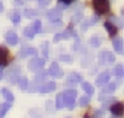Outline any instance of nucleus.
Returning <instances> with one entry per match:
<instances>
[{
    "label": "nucleus",
    "instance_id": "nucleus-15",
    "mask_svg": "<svg viewBox=\"0 0 124 118\" xmlns=\"http://www.w3.org/2000/svg\"><path fill=\"white\" fill-rule=\"evenodd\" d=\"M35 34H37V31H35V28H34L32 25H31V26H26V28L23 29V35H25L26 38H34Z\"/></svg>",
    "mask_w": 124,
    "mask_h": 118
},
{
    "label": "nucleus",
    "instance_id": "nucleus-8",
    "mask_svg": "<svg viewBox=\"0 0 124 118\" xmlns=\"http://www.w3.org/2000/svg\"><path fill=\"white\" fill-rule=\"evenodd\" d=\"M54 89H55V83H54V82H45V83H42V85L39 86L38 92H41V93H48V92H53Z\"/></svg>",
    "mask_w": 124,
    "mask_h": 118
},
{
    "label": "nucleus",
    "instance_id": "nucleus-32",
    "mask_svg": "<svg viewBox=\"0 0 124 118\" xmlns=\"http://www.w3.org/2000/svg\"><path fill=\"white\" fill-rule=\"evenodd\" d=\"M60 58H61V60H63V61H67V63H72V57H70V55H64V54H63V55H61V57H60Z\"/></svg>",
    "mask_w": 124,
    "mask_h": 118
},
{
    "label": "nucleus",
    "instance_id": "nucleus-25",
    "mask_svg": "<svg viewBox=\"0 0 124 118\" xmlns=\"http://www.w3.org/2000/svg\"><path fill=\"white\" fill-rule=\"evenodd\" d=\"M89 42H91V45H93V47H99V45H101V38H99V37H92Z\"/></svg>",
    "mask_w": 124,
    "mask_h": 118
},
{
    "label": "nucleus",
    "instance_id": "nucleus-16",
    "mask_svg": "<svg viewBox=\"0 0 124 118\" xmlns=\"http://www.w3.org/2000/svg\"><path fill=\"white\" fill-rule=\"evenodd\" d=\"M2 93H3V96H5V99H6V102H9V103H12L13 101H15V98H13V95H12V92L8 89V88H5V89H2Z\"/></svg>",
    "mask_w": 124,
    "mask_h": 118
},
{
    "label": "nucleus",
    "instance_id": "nucleus-36",
    "mask_svg": "<svg viewBox=\"0 0 124 118\" xmlns=\"http://www.w3.org/2000/svg\"><path fill=\"white\" fill-rule=\"evenodd\" d=\"M3 12V5H2V2H0V13Z\"/></svg>",
    "mask_w": 124,
    "mask_h": 118
},
{
    "label": "nucleus",
    "instance_id": "nucleus-23",
    "mask_svg": "<svg viewBox=\"0 0 124 118\" xmlns=\"http://www.w3.org/2000/svg\"><path fill=\"white\" fill-rule=\"evenodd\" d=\"M82 88H83V90L91 96V95H93V92H95V89H93V86L91 85V83H82Z\"/></svg>",
    "mask_w": 124,
    "mask_h": 118
},
{
    "label": "nucleus",
    "instance_id": "nucleus-21",
    "mask_svg": "<svg viewBox=\"0 0 124 118\" xmlns=\"http://www.w3.org/2000/svg\"><path fill=\"white\" fill-rule=\"evenodd\" d=\"M55 108L57 109H61V108H64V99H63V93H60L55 99Z\"/></svg>",
    "mask_w": 124,
    "mask_h": 118
},
{
    "label": "nucleus",
    "instance_id": "nucleus-6",
    "mask_svg": "<svg viewBox=\"0 0 124 118\" xmlns=\"http://www.w3.org/2000/svg\"><path fill=\"white\" fill-rule=\"evenodd\" d=\"M114 60H115V57H114V54L109 52V51H102V52L99 54V63H101V64H104V63H112Z\"/></svg>",
    "mask_w": 124,
    "mask_h": 118
},
{
    "label": "nucleus",
    "instance_id": "nucleus-13",
    "mask_svg": "<svg viewBox=\"0 0 124 118\" xmlns=\"http://www.w3.org/2000/svg\"><path fill=\"white\" fill-rule=\"evenodd\" d=\"M18 72H19V67L15 66V67H12V70L8 73V77H9V82H10V83H15V82L18 80V77H19V76H18Z\"/></svg>",
    "mask_w": 124,
    "mask_h": 118
},
{
    "label": "nucleus",
    "instance_id": "nucleus-24",
    "mask_svg": "<svg viewBox=\"0 0 124 118\" xmlns=\"http://www.w3.org/2000/svg\"><path fill=\"white\" fill-rule=\"evenodd\" d=\"M10 19H12V22H13V23H16V25H18V23L21 22V15H19V12H16V10H15V12H12Z\"/></svg>",
    "mask_w": 124,
    "mask_h": 118
},
{
    "label": "nucleus",
    "instance_id": "nucleus-20",
    "mask_svg": "<svg viewBox=\"0 0 124 118\" xmlns=\"http://www.w3.org/2000/svg\"><path fill=\"white\" fill-rule=\"evenodd\" d=\"M114 74H115L118 79H121V77L124 76V69H123V64H117V66H115V69H114Z\"/></svg>",
    "mask_w": 124,
    "mask_h": 118
},
{
    "label": "nucleus",
    "instance_id": "nucleus-18",
    "mask_svg": "<svg viewBox=\"0 0 124 118\" xmlns=\"http://www.w3.org/2000/svg\"><path fill=\"white\" fill-rule=\"evenodd\" d=\"M114 50H115L118 54L123 52V39H121V38H115V39H114Z\"/></svg>",
    "mask_w": 124,
    "mask_h": 118
},
{
    "label": "nucleus",
    "instance_id": "nucleus-27",
    "mask_svg": "<svg viewBox=\"0 0 124 118\" xmlns=\"http://www.w3.org/2000/svg\"><path fill=\"white\" fill-rule=\"evenodd\" d=\"M88 103H89V95H88V96H82V98L79 99V105H80V106H86Z\"/></svg>",
    "mask_w": 124,
    "mask_h": 118
},
{
    "label": "nucleus",
    "instance_id": "nucleus-19",
    "mask_svg": "<svg viewBox=\"0 0 124 118\" xmlns=\"http://www.w3.org/2000/svg\"><path fill=\"white\" fill-rule=\"evenodd\" d=\"M10 106H12V103H9V102H6V103H3L0 106V118H3L6 115V112L10 109Z\"/></svg>",
    "mask_w": 124,
    "mask_h": 118
},
{
    "label": "nucleus",
    "instance_id": "nucleus-4",
    "mask_svg": "<svg viewBox=\"0 0 124 118\" xmlns=\"http://www.w3.org/2000/svg\"><path fill=\"white\" fill-rule=\"evenodd\" d=\"M48 74L50 76H53V77H63V70L60 69V66H58V63H51V66H50V69H48Z\"/></svg>",
    "mask_w": 124,
    "mask_h": 118
},
{
    "label": "nucleus",
    "instance_id": "nucleus-26",
    "mask_svg": "<svg viewBox=\"0 0 124 118\" xmlns=\"http://www.w3.org/2000/svg\"><path fill=\"white\" fill-rule=\"evenodd\" d=\"M23 13H25L26 18H34V16H37V10H34V9H26Z\"/></svg>",
    "mask_w": 124,
    "mask_h": 118
},
{
    "label": "nucleus",
    "instance_id": "nucleus-3",
    "mask_svg": "<svg viewBox=\"0 0 124 118\" xmlns=\"http://www.w3.org/2000/svg\"><path fill=\"white\" fill-rule=\"evenodd\" d=\"M44 63H45L44 58H32V60L28 63V67H29L31 72H38V70H41L44 67Z\"/></svg>",
    "mask_w": 124,
    "mask_h": 118
},
{
    "label": "nucleus",
    "instance_id": "nucleus-11",
    "mask_svg": "<svg viewBox=\"0 0 124 118\" xmlns=\"http://www.w3.org/2000/svg\"><path fill=\"white\" fill-rule=\"evenodd\" d=\"M80 80H82V76H80V74L72 73V74H69V77H67V80H66V85H78Z\"/></svg>",
    "mask_w": 124,
    "mask_h": 118
},
{
    "label": "nucleus",
    "instance_id": "nucleus-5",
    "mask_svg": "<svg viewBox=\"0 0 124 118\" xmlns=\"http://www.w3.org/2000/svg\"><path fill=\"white\" fill-rule=\"evenodd\" d=\"M109 109H111V114H112L114 117H117V118H120V117L123 115V112H124V106H123L121 102H115V103H112Z\"/></svg>",
    "mask_w": 124,
    "mask_h": 118
},
{
    "label": "nucleus",
    "instance_id": "nucleus-28",
    "mask_svg": "<svg viewBox=\"0 0 124 118\" xmlns=\"http://www.w3.org/2000/svg\"><path fill=\"white\" fill-rule=\"evenodd\" d=\"M26 54L28 55H37V50L32 47H26Z\"/></svg>",
    "mask_w": 124,
    "mask_h": 118
},
{
    "label": "nucleus",
    "instance_id": "nucleus-30",
    "mask_svg": "<svg viewBox=\"0 0 124 118\" xmlns=\"http://www.w3.org/2000/svg\"><path fill=\"white\" fill-rule=\"evenodd\" d=\"M50 2H51V0H38V5H39L41 7H45V6L50 5Z\"/></svg>",
    "mask_w": 124,
    "mask_h": 118
},
{
    "label": "nucleus",
    "instance_id": "nucleus-12",
    "mask_svg": "<svg viewBox=\"0 0 124 118\" xmlns=\"http://www.w3.org/2000/svg\"><path fill=\"white\" fill-rule=\"evenodd\" d=\"M109 82V73H101L98 77H96V85L98 86H104Z\"/></svg>",
    "mask_w": 124,
    "mask_h": 118
},
{
    "label": "nucleus",
    "instance_id": "nucleus-9",
    "mask_svg": "<svg viewBox=\"0 0 124 118\" xmlns=\"http://www.w3.org/2000/svg\"><path fill=\"white\" fill-rule=\"evenodd\" d=\"M5 39L8 41V44H9V45H16V44H18V41H19L18 35H16L13 31H9V32H6V35H5Z\"/></svg>",
    "mask_w": 124,
    "mask_h": 118
},
{
    "label": "nucleus",
    "instance_id": "nucleus-1",
    "mask_svg": "<svg viewBox=\"0 0 124 118\" xmlns=\"http://www.w3.org/2000/svg\"><path fill=\"white\" fill-rule=\"evenodd\" d=\"M76 96H78V92L73 90V89H69V90L63 92L64 106H67L69 109H73L75 108V103H76Z\"/></svg>",
    "mask_w": 124,
    "mask_h": 118
},
{
    "label": "nucleus",
    "instance_id": "nucleus-31",
    "mask_svg": "<svg viewBox=\"0 0 124 118\" xmlns=\"http://www.w3.org/2000/svg\"><path fill=\"white\" fill-rule=\"evenodd\" d=\"M42 54H44V57H47V54H48V42L42 44Z\"/></svg>",
    "mask_w": 124,
    "mask_h": 118
},
{
    "label": "nucleus",
    "instance_id": "nucleus-14",
    "mask_svg": "<svg viewBox=\"0 0 124 118\" xmlns=\"http://www.w3.org/2000/svg\"><path fill=\"white\" fill-rule=\"evenodd\" d=\"M104 26L107 28V31H108V34H109V37H111V38L117 35V31H118V29H117V26H115V25H112L111 22H105V23H104Z\"/></svg>",
    "mask_w": 124,
    "mask_h": 118
},
{
    "label": "nucleus",
    "instance_id": "nucleus-7",
    "mask_svg": "<svg viewBox=\"0 0 124 118\" xmlns=\"http://www.w3.org/2000/svg\"><path fill=\"white\" fill-rule=\"evenodd\" d=\"M10 60V54L8 51V48L0 47V66H6Z\"/></svg>",
    "mask_w": 124,
    "mask_h": 118
},
{
    "label": "nucleus",
    "instance_id": "nucleus-29",
    "mask_svg": "<svg viewBox=\"0 0 124 118\" xmlns=\"http://www.w3.org/2000/svg\"><path fill=\"white\" fill-rule=\"evenodd\" d=\"M32 26L35 28V31H37V34H38V32H41V22H39V21H35Z\"/></svg>",
    "mask_w": 124,
    "mask_h": 118
},
{
    "label": "nucleus",
    "instance_id": "nucleus-35",
    "mask_svg": "<svg viewBox=\"0 0 124 118\" xmlns=\"http://www.w3.org/2000/svg\"><path fill=\"white\" fill-rule=\"evenodd\" d=\"M3 79V69H0V80Z\"/></svg>",
    "mask_w": 124,
    "mask_h": 118
},
{
    "label": "nucleus",
    "instance_id": "nucleus-34",
    "mask_svg": "<svg viewBox=\"0 0 124 118\" xmlns=\"http://www.w3.org/2000/svg\"><path fill=\"white\" fill-rule=\"evenodd\" d=\"M60 2H63V3H66V5H69V3H72L73 0H60Z\"/></svg>",
    "mask_w": 124,
    "mask_h": 118
},
{
    "label": "nucleus",
    "instance_id": "nucleus-2",
    "mask_svg": "<svg viewBox=\"0 0 124 118\" xmlns=\"http://www.w3.org/2000/svg\"><path fill=\"white\" fill-rule=\"evenodd\" d=\"M93 9L98 15H104L109 10V2L108 0H93Z\"/></svg>",
    "mask_w": 124,
    "mask_h": 118
},
{
    "label": "nucleus",
    "instance_id": "nucleus-17",
    "mask_svg": "<svg viewBox=\"0 0 124 118\" xmlns=\"http://www.w3.org/2000/svg\"><path fill=\"white\" fill-rule=\"evenodd\" d=\"M120 82H115V83H107V85H104L105 88H104V93H112L114 90H115V88H117V85H118Z\"/></svg>",
    "mask_w": 124,
    "mask_h": 118
},
{
    "label": "nucleus",
    "instance_id": "nucleus-22",
    "mask_svg": "<svg viewBox=\"0 0 124 118\" xmlns=\"http://www.w3.org/2000/svg\"><path fill=\"white\" fill-rule=\"evenodd\" d=\"M18 83H19V88L22 90H26L28 89V79L26 77H18Z\"/></svg>",
    "mask_w": 124,
    "mask_h": 118
},
{
    "label": "nucleus",
    "instance_id": "nucleus-33",
    "mask_svg": "<svg viewBox=\"0 0 124 118\" xmlns=\"http://www.w3.org/2000/svg\"><path fill=\"white\" fill-rule=\"evenodd\" d=\"M60 39H63V35H61V34H57V35L54 37V42H58Z\"/></svg>",
    "mask_w": 124,
    "mask_h": 118
},
{
    "label": "nucleus",
    "instance_id": "nucleus-10",
    "mask_svg": "<svg viewBox=\"0 0 124 118\" xmlns=\"http://www.w3.org/2000/svg\"><path fill=\"white\" fill-rule=\"evenodd\" d=\"M60 18H61V10H60L58 7H55V9H51V10L48 12V19H50V22L60 21Z\"/></svg>",
    "mask_w": 124,
    "mask_h": 118
}]
</instances>
